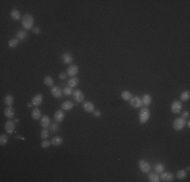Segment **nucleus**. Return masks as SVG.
I'll return each mask as SVG.
<instances>
[{"label":"nucleus","mask_w":190,"mask_h":182,"mask_svg":"<svg viewBox=\"0 0 190 182\" xmlns=\"http://www.w3.org/2000/svg\"><path fill=\"white\" fill-rule=\"evenodd\" d=\"M33 23H35V19L31 14H25L21 18V25L25 29H33Z\"/></svg>","instance_id":"f257e3e1"},{"label":"nucleus","mask_w":190,"mask_h":182,"mask_svg":"<svg viewBox=\"0 0 190 182\" xmlns=\"http://www.w3.org/2000/svg\"><path fill=\"white\" fill-rule=\"evenodd\" d=\"M151 116V111L148 107H143L140 111V114H139V120L141 124H146L147 122L149 120Z\"/></svg>","instance_id":"f03ea898"},{"label":"nucleus","mask_w":190,"mask_h":182,"mask_svg":"<svg viewBox=\"0 0 190 182\" xmlns=\"http://www.w3.org/2000/svg\"><path fill=\"white\" fill-rule=\"evenodd\" d=\"M185 126H186V120L183 118H177L173 122V129L176 132L182 131L185 128Z\"/></svg>","instance_id":"7ed1b4c3"},{"label":"nucleus","mask_w":190,"mask_h":182,"mask_svg":"<svg viewBox=\"0 0 190 182\" xmlns=\"http://www.w3.org/2000/svg\"><path fill=\"white\" fill-rule=\"evenodd\" d=\"M160 181H164V182H172L173 180L175 179V175L172 173V172H165L163 171L162 173H160Z\"/></svg>","instance_id":"20e7f679"},{"label":"nucleus","mask_w":190,"mask_h":182,"mask_svg":"<svg viewBox=\"0 0 190 182\" xmlns=\"http://www.w3.org/2000/svg\"><path fill=\"white\" fill-rule=\"evenodd\" d=\"M139 168L143 173L147 174L151 171V165L148 161L144 160V159H142V160L139 161Z\"/></svg>","instance_id":"39448f33"},{"label":"nucleus","mask_w":190,"mask_h":182,"mask_svg":"<svg viewBox=\"0 0 190 182\" xmlns=\"http://www.w3.org/2000/svg\"><path fill=\"white\" fill-rule=\"evenodd\" d=\"M182 110V103L180 100H174L171 104V111L172 113H175V114H178L180 113Z\"/></svg>","instance_id":"423d86ee"},{"label":"nucleus","mask_w":190,"mask_h":182,"mask_svg":"<svg viewBox=\"0 0 190 182\" xmlns=\"http://www.w3.org/2000/svg\"><path fill=\"white\" fill-rule=\"evenodd\" d=\"M130 105L133 107H135V108H140V107L144 106V105H143V101H142V98L137 95L133 96V97L130 98Z\"/></svg>","instance_id":"0eeeda50"},{"label":"nucleus","mask_w":190,"mask_h":182,"mask_svg":"<svg viewBox=\"0 0 190 182\" xmlns=\"http://www.w3.org/2000/svg\"><path fill=\"white\" fill-rule=\"evenodd\" d=\"M78 72H79V67H78V65L72 64L68 67L66 73H67V75L70 76V77H75V76L78 74Z\"/></svg>","instance_id":"6e6552de"},{"label":"nucleus","mask_w":190,"mask_h":182,"mask_svg":"<svg viewBox=\"0 0 190 182\" xmlns=\"http://www.w3.org/2000/svg\"><path fill=\"white\" fill-rule=\"evenodd\" d=\"M4 129H5V132H6L8 135H12L13 132L15 131V124H14L13 122H11V120H8V122H5Z\"/></svg>","instance_id":"1a4fd4ad"},{"label":"nucleus","mask_w":190,"mask_h":182,"mask_svg":"<svg viewBox=\"0 0 190 182\" xmlns=\"http://www.w3.org/2000/svg\"><path fill=\"white\" fill-rule=\"evenodd\" d=\"M72 96H73V98L75 99V101L78 102V103L84 101V94H83V92H82L81 90H74L73 95Z\"/></svg>","instance_id":"9d476101"},{"label":"nucleus","mask_w":190,"mask_h":182,"mask_svg":"<svg viewBox=\"0 0 190 182\" xmlns=\"http://www.w3.org/2000/svg\"><path fill=\"white\" fill-rule=\"evenodd\" d=\"M43 99H44L43 94H41V93L35 94V95L33 97V99H31V103H33V105H35V107H38L43 103Z\"/></svg>","instance_id":"9b49d317"},{"label":"nucleus","mask_w":190,"mask_h":182,"mask_svg":"<svg viewBox=\"0 0 190 182\" xmlns=\"http://www.w3.org/2000/svg\"><path fill=\"white\" fill-rule=\"evenodd\" d=\"M65 118V112L63 109H58L54 114V120L57 122H62Z\"/></svg>","instance_id":"f8f14e48"},{"label":"nucleus","mask_w":190,"mask_h":182,"mask_svg":"<svg viewBox=\"0 0 190 182\" xmlns=\"http://www.w3.org/2000/svg\"><path fill=\"white\" fill-rule=\"evenodd\" d=\"M51 93L54 97L56 98H61L63 96V90L58 86H53L51 89Z\"/></svg>","instance_id":"ddd939ff"},{"label":"nucleus","mask_w":190,"mask_h":182,"mask_svg":"<svg viewBox=\"0 0 190 182\" xmlns=\"http://www.w3.org/2000/svg\"><path fill=\"white\" fill-rule=\"evenodd\" d=\"M61 58H62L63 63L66 65H72V62H73V60H74L73 56L71 55L70 53H64Z\"/></svg>","instance_id":"4468645a"},{"label":"nucleus","mask_w":190,"mask_h":182,"mask_svg":"<svg viewBox=\"0 0 190 182\" xmlns=\"http://www.w3.org/2000/svg\"><path fill=\"white\" fill-rule=\"evenodd\" d=\"M40 124L44 129H47L48 127H50V124H51V120L48 116H42V118H40Z\"/></svg>","instance_id":"2eb2a0df"},{"label":"nucleus","mask_w":190,"mask_h":182,"mask_svg":"<svg viewBox=\"0 0 190 182\" xmlns=\"http://www.w3.org/2000/svg\"><path fill=\"white\" fill-rule=\"evenodd\" d=\"M73 106H74L73 102H71L70 100H65L61 104V109H63L65 111H70L73 109Z\"/></svg>","instance_id":"dca6fc26"},{"label":"nucleus","mask_w":190,"mask_h":182,"mask_svg":"<svg viewBox=\"0 0 190 182\" xmlns=\"http://www.w3.org/2000/svg\"><path fill=\"white\" fill-rule=\"evenodd\" d=\"M142 101H143V105H145L146 107L150 106L152 104V96L149 93H145L142 97Z\"/></svg>","instance_id":"f3484780"},{"label":"nucleus","mask_w":190,"mask_h":182,"mask_svg":"<svg viewBox=\"0 0 190 182\" xmlns=\"http://www.w3.org/2000/svg\"><path fill=\"white\" fill-rule=\"evenodd\" d=\"M83 109L86 112H93L95 110V105L93 104V102L91 101H85L83 103Z\"/></svg>","instance_id":"a211bd4d"},{"label":"nucleus","mask_w":190,"mask_h":182,"mask_svg":"<svg viewBox=\"0 0 190 182\" xmlns=\"http://www.w3.org/2000/svg\"><path fill=\"white\" fill-rule=\"evenodd\" d=\"M4 116H6L7 118L11 120V118H13L14 116H15V110L11 106H7L6 108L4 109Z\"/></svg>","instance_id":"6ab92c4d"},{"label":"nucleus","mask_w":190,"mask_h":182,"mask_svg":"<svg viewBox=\"0 0 190 182\" xmlns=\"http://www.w3.org/2000/svg\"><path fill=\"white\" fill-rule=\"evenodd\" d=\"M15 36L18 41H25V39L27 38V31H25V29H19V31H16Z\"/></svg>","instance_id":"aec40b11"},{"label":"nucleus","mask_w":190,"mask_h":182,"mask_svg":"<svg viewBox=\"0 0 190 182\" xmlns=\"http://www.w3.org/2000/svg\"><path fill=\"white\" fill-rule=\"evenodd\" d=\"M63 142H64V140H63V138L62 137H60V136H56V137H54V138L52 139V141H51L52 145H54L55 147L61 146V145L63 144Z\"/></svg>","instance_id":"412c9836"},{"label":"nucleus","mask_w":190,"mask_h":182,"mask_svg":"<svg viewBox=\"0 0 190 182\" xmlns=\"http://www.w3.org/2000/svg\"><path fill=\"white\" fill-rule=\"evenodd\" d=\"M31 118H33V120H40V118H42V112H41L40 108L35 107V108L33 109V111H31Z\"/></svg>","instance_id":"4be33fe9"},{"label":"nucleus","mask_w":190,"mask_h":182,"mask_svg":"<svg viewBox=\"0 0 190 182\" xmlns=\"http://www.w3.org/2000/svg\"><path fill=\"white\" fill-rule=\"evenodd\" d=\"M10 17L13 20H15V21H17V20H19L21 18V13L17 9H12L10 12Z\"/></svg>","instance_id":"5701e85b"},{"label":"nucleus","mask_w":190,"mask_h":182,"mask_svg":"<svg viewBox=\"0 0 190 182\" xmlns=\"http://www.w3.org/2000/svg\"><path fill=\"white\" fill-rule=\"evenodd\" d=\"M79 81H80V79L78 77H71L70 79L68 80V86H70V87H72V88H74V87H76L78 85V83H79Z\"/></svg>","instance_id":"b1692460"},{"label":"nucleus","mask_w":190,"mask_h":182,"mask_svg":"<svg viewBox=\"0 0 190 182\" xmlns=\"http://www.w3.org/2000/svg\"><path fill=\"white\" fill-rule=\"evenodd\" d=\"M120 97H122V99H124V101H130V98L133 97V95H132V93H130L128 90H124L120 93Z\"/></svg>","instance_id":"393cba45"},{"label":"nucleus","mask_w":190,"mask_h":182,"mask_svg":"<svg viewBox=\"0 0 190 182\" xmlns=\"http://www.w3.org/2000/svg\"><path fill=\"white\" fill-rule=\"evenodd\" d=\"M186 177H187V171H186V170L181 169V170H179V171H177V173H176L177 179L183 180V179H185Z\"/></svg>","instance_id":"a878e982"},{"label":"nucleus","mask_w":190,"mask_h":182,"mask_svg":"<svg viewBox=\"0 0 190 182\" xmlns=\"http://www.w3.org/2000/svg\"><path fill=\"white\" fill-rule=\"evenodd\" d=\"M4 102L7 106H12V104H13L14 102V97L11 94H7L4 98Z\"/></svg>","instance_id":"bb28decb"},{"label":"nucleus","mask_w":190,"mask_h":182,"mask_svg":"<svg viewBox=\"0 0 190 182\" xmlns=\"http://www.w3.org/2000/svg\"><path fill=\"white\" fill-rule=\"evenodd\" d=\"M154 169H155V172H157L158 174L162 173L163 171H165V165L163 164V163H156L155 164V167H154Z\"/></svg>","instance_id":"cd10ccee"},{"label":"nucleus","mask_w":190,"mask_h":182,"mask_svg":"<svg viewBox=\"0 0 190 182\" xmlns=\"http://www.w3.org/2000/svg\"><path fill=\"white\" fill-rule=\"evenodd\" d=\"M149 181L150 182H159L160 181V177L158 174L156 173H150L149 172Z\"/></svg>","instance_id":"c85d7f7f"},{"label":"nucleus","mask_w":190,"mask_h":182,"mask_svg":"<svg viewBox=\"0 0 190 182\" xmlns=\"http://www.w3.org/2000/svg\"><path fill=\"white\" fill-rule=\"evenodd\" d=\"M18 43H19V41H18L17 39H11V40L8 41L7 45H8L9 48H11V49H14V48H16L18 46Z\"/></svg>","instance_id":"c756f323"},{"label":"nucleus","mask_w":190,"mask_h":182,"mask_svg":"<svg viewBox=\"0 0 190 182\" xmlns=\"http://www.w3.org/2000/svg\"><path fill=\"white\" fill-rule=\"evenodd\" d=\"M189 98H190V92L188 90L183 91L180 94V100L181 101H187V100H189Z\"/></svg>","instance_id":"7c9ffc66"},{"label":"nucleus","mask_w":190,"mask_h":182,"mask_svg":"<svg viewBox=\"0 0 190 182\" xmlns=\"http://www.w3.org/2000/svg\"><path fill=\"white\" fill-rule=\"evenodd\" d=\"M44 83H45V85H47V86L53 87L54 86V79L51 77V76H46V77L44 78Z\"/></svg>","instance_id":"2f4dec72"},{"label":"nucleus","mask_w":190,"mask_h":182,"mask_svg":"<svg viewBox=\"0 0 190 182\" xmlns=\"http://www.w3.org/2000/svg\"><path fill=\"white\" fill-rule=\"evenodd\" d=\"M73 92H74L73 88L70 87V86H67V87H65V88L63 89V95H65V96L73 95Z\"/></svg>","instance_id":"473e14b6"},{"label":"nucleus","mask_w":190,"mask_h":182,"mask_svg":"<svg viewBox=\"0 0 190 182\" xmlns=\"http://www.w3.org/2000/svg\"><path fill=\"white\" fill-rule=\"evenodd\" d=\"M50 130H51V132H53V133H58V132H59V122H54L53 124H50Z\"/></svg>","instance_id":"72a5a7b5"},{"label":"nucleus","mask_w":190,"mask_h":182,"mask_svg":"<svg viewBox=\"0 0 190 182\" xmlns=\"http://www.w3.org/2000/svg\"><path fill=\"white\" fill-rule=\"evenodd\" d=\"M8 143V137H7L5 134H2V135L0 136V145L1 146H4Z\"/></svg>","instance_id":"f704fd0d"},{"label":"nucleus","mask_w":190,"mask_h":182,"mask_svg":"<svg viewBox=\"0 0 190 182\" xmlns=\"http://www.w3.org/2000/svg\"><path fill=\"white\" fill-rule=\"evenodd\" d=\"M49 135H50V133L47 129H44L42 132H41V138H42L43 140H47V139L49 138Z\"/></svg>","instance_id":"c9c22d12"},{"label":"nucleus","mask_w":190,"mask_h":182,"mask_svg":"<svg viewBox=\"0 0 190 182\" xmlns=\"http://www.w3.org/2000/svg\"><path fill=\"white\" fill-rule=\"evenodd\" d=\"M52 143L50 142L49 140H43L42 142H41V147H42L43 149H47V148H49L50 146H51Z\"/></svg>","instance_id":"e433bc0d"},{"label":"nucleus","mask_w":190,"mask_h":182,"mask_svg":"<svg viewBox=\"0 0 190 182\" xmlns=\"http://www.w3.org/2000/svg\"><path fill=\"white\" fill-rule=\"evenodd\" d=\"M31 31H33V33H35V35H40V33H41V29H40V27H33V29H31Z\"/></svg>","instance_id":"4c0bfd02"},{"label":"nucleus","mask_w":190,"mask_h":182,"mask_svg":"<svg viewBox=\"0 0 190 182\" xmlns=\"http://www.w3.org/2000/svg\"><path fill=\"white\" fill-rule=\"evenodd\" d=\"M93 116H96V118H99V116H101V110H98V109H95V110L93 111Z\"/></svg>","instance_id":"58836bf2"},{"label":"nucleus","mask_w":190,"mask_h":182,"mask_svg":"<svg viewBox=\"0 0 190 182\" xmlns=\"http://www.w3.org/2000/svg\"><path fill=\"white\" fill-rule=\"evenodd\" d=\"M67 77V73H65V72H61L60 74H59V78H60L61 80H65Z\"/></svg>","instance_id":"ea45409f"},{"label":"nucleus","mask_w":190,"mask_h":182,"mask_svg":"<svg viewBox=\"0 0 190 182\" xmlns=\"http://www.w3.org/2000/svg\"><path fill=\"white\" fill-rule=\"evenodd\" d=\"M181 118H183L184 120H186V118H189V111H187V110L183 111V112H182V116H181Z\"/></svg>","instance_id":"a19ab883"},{"label":"nucleus","mask_w":190,"mask_h":182,"mask_svg":"<svg viewBox=\"0 0 190 182\" xmlns=\"http://www.w3.org/2000/svg\"><path fill=\"white\" fill-rule=\"evenodd\" d=\"M186 126H187V128H190V122H186Z\"/></svg>","instance_id":"79ce46f5"},{"label":"nucleus","mask_w":190,"mask_h":182,"mask_svg":"<svg viewBox=\"0 0 190 182\" xmlns=\"http://www.w3.org/2000/svg\"><path fill=\"white\" fill-rule=\"evenodd\" d=\"M33 106V103H27V107H31Z\"/></svg>","instance_id":"37998d69"},{"label":"nucleus","mask_w":190,"mask_h":182,"mask_svg":"<svg viewBox=\"0 0 190 182\" xmlns=\"http://www.w3.org/2000/svg\"><path fill=\"white\" fill-rule=\"evenodd\" d=\"M19 122V120H18V118H15V120H14V122Z\"/></svg>","instance_id":"c03bdc74"}]
</instances>
